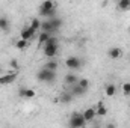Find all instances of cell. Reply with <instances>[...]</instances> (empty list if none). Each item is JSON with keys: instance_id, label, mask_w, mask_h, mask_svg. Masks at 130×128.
I'll return each instance as SVG.
<instances>
[{"instance_id": "cell-1", "label": "cell", "mask_w": 130, "mask_h": 128, "mask_svg": "<svg viewBox=\"0 0 130 128\" xmlns=\"http://www.w3.org/2000/svg\"><path fill=\"white\" fill-rule=\"evenodd\" d=\"M36 78L42 83H47V84H52L55 83L56 80V71H52V69H47V68H41L38 72H36Z\"/></svg>"}, {"instance_id": "cell-2", "label": "cell", "mask_w": 130, "mask_h": 128, "mask_svg": "<svg viewBox=\"0 0 130 128\" xmlns=\"http://www.w3.org/2000/svg\"><path fill=\"white\" fill-rule=\"evenodd\" d=\"M68 125L71 128H83L88 125L86 119L83 118V113L80 112H74L71 116H70V121H68Z\"/></svg>"}, {"instance_id": "cell-3", "label": "cell", "mask_w": 130, "mask_h": 128, "mask_svg": "<svg viewBox=\"0 0 130 128\" xmlns=\"http://www.w3.org/2000/svg\"><path fill=\"white\" fill-rule=\"evenodd\" d=\"M42 51L47 59H53L59 53V44H45L42 45Z\"/></svg>"}, {"instance_id": "cell-4", "label": "cell", "mask_w": 130, "mask_h": 128, "mask_svg": "<svg viewBox=\"0 0 130 128\" xmlns=\"http://www.w3.org/2000/svg\"><path fill=\"white\" fill-rule=\"evenodd\" d=\"M65 66H67L68 69H71V71H77V69H80V66H82V60H80L77 56H70V57H67V60H65Z\"/></svg>"}, {"instance_id": "cell-5", "label": "cell", "mask_w": 130, "mask_h": 128, "mask_svg": "<svg viewBox=\"0 0 130 128\" xmlns=\"http://www.w3.org/2000/svg\"><path fill=\"white\" fill-rule=\"evenodd\" d=\"M17 74H18V71L17 72H8V74L0 75V84H11V83H14L17 80Z\"/></svg>"}, {"instance_id": "cell-6", "label": "cell", "mask_w": 130, "mask_h": 128, "mask_svg": "<svg viewBox=\"0 0 130 128\" xmlns=\"http://www.w3.org/2000/svg\"><path fill=\"white\" fill-rule=\"evenodd\" d=\"M35 33H36V30H35L33 27H30V26H26V27H23V29H21V32H20V38L30 41L33 36H35Z\"/></svg>"}, {"instance_id": "cell-7", "label": "cell", "mask_w": 130, "mask_h": 128, "mask_svg": "<svg viewBox=\"0 0 130 128\" xmlns=\"http://www.w3.org/2000/svg\"><path fill=\"white\" fill-rule=\"evenodd\" d=\"M121 56H123V50L118 48V47H110V48L107 50V57L112 59V60H117V59H120Z\"/></svg>"}, {"instance_id": "cell-8", "label": "cell", "mask_w": 130, "mask_h": 128, "mask_svg": "<svg viewBox=\"0 0 130 128\" xmlns=\"http://www.w3.org/2000/svg\"><path fill=\"white\" fill-rule=\"evenodd\" d=\"M70 92H71L74 96H83L86 92H88V89H85V88L79 86L77 83H74V84H71V86H70Z\"/></svg>"}, {"instance_id": "cell-9", "label": "cell", "mask_w": 130, "mask_h": 128, "mask_svg": "<svg viewBox=\"0 0 130 128\" xmlns=\"http://www.w3.org/2000/svg\"><path fill=\"white\" fill-rule=\"evenodd\" d=\"M83 118L86 119V122L89 124V122H92L95 118H97V113H95V109L94 107H88L85 112H83Z\"/></svg>"}, {"instance_id": "cell-10", "label": "cell", "mask_w": 130, "mask_h": 128, "mask_svg": "<svg viewBox=\"0 0 130 128\" xmlns=\"http://www.w3.org/2000/svg\"><path fill=\"white\" fill-rule=\"evenodd\" d=\"M117 9L120 12H129L130 11V0H118L117 2Z\"/></svg>"}, {"instance_id": "cell-11", "label": "cell", "mask_w": 130, "mask_h": 128, "mask_svg": "<svg viewBox=\"0 0 130 128\" xmlns=\"http://www.w3.org/2000/svg\"><path fill=\"white\" fill-rule=\"evenodd\" d=\"M74 99V95L70 92V91H65V92H62L61 94V96H59V101L62 102V104H68V102H71Z\"/></svg>"}, {"instance_id": "cell-12", "label": "cell", "mask_w": 130, "mask_h": 128, "mask_svg": "<svg viewBox=\"0 0 130 128\" xmlns=\"http://www.w3.org/2000/svg\"><path fill=\"white\" fill-rule=\"evenodd\" d=\"M77 80H79V77L76 75V74H73V72H70V74H67L64 78V83L65 86H71V84H74V83H77Z\"/></svg>"}, {"instance_id": "cell-13", "label": "cell", "mask_w": 130, "mask_h": 128, "mask_svg": "<svg viewBox=\"0 0 130 128\" xmlns=\"http://www.w3.org/2000/svg\"><path fill=\"white\" fill-rule=\"evenodd\" d=\"M38 14L41 18H53V17H56V6L52 8L50 11H38Z\"/></svg>"}, {"instance_id": "cell-14", "label": "cell", "mask_w": 130, "mask_h": 128, "mask_svg": "<svg viewBox=\"0 0 130 128\" xmlns=\"http://www.w3.org/2000/svg\"><path fill=\"white\" fill-rule=\"evenodd\" d=\"M48 20H50L52 27H53V30H55V32H58V30L62 27V24H64V23H62V20H61L58 15H56V17H53V18H48Z\"/></svg>"}, {"instance_id": "cell-15", "label": "cell", "mask_w": 130, "mask_h": 128, "mask_svg": "<svg viewBox=\"0 0 130 128\" xmlns=\"http://www.w3.org/2000/svg\"><path fill=\"white\" fill-rule=\"evenodd\" d=\"M39 30H42V32H50V33H56L53 30V27H52V23H50V20L48 18H45V20H42V23H41V29Z\"/></svg>"}, {"instance_id": "cell-16", "label": "cell", "mask_w": 130, "mask_h": 128, "mask_svg": "<svg viewBox=\"0 0 130 128\" xmlns=\"http://www.w3.org/2000/svg\"><path fill=\"white\" fill-rule=\"evenodd\" d=\"M50 36H52V33H50V32H42V30H41L39 36H38V44H39V48H41V47H42V45L48 41V38H50Z\"/></svg>"}, {"instance_id": "cell-17", "label": "cell", "mask_w": 130, "mask_h": 128, "mask_svg": "<svg viewBox=\"0 0 130 128\" xmlns=\"http://www.w3.org/2000/svg\"><path fill=\"white\" fill-rule=\"evenodd\" d=\"M9 29H11V21L8 20V17H0V30L9 32Z\"/></svg>"}, {"instance_id": "cell-18", "label": "cell", "mask_w": 130, "mask_h": 128, "mask_svg": "<svg viewBox=\"0 0 130 128\" xmlns=\"http://www.w3.org/2000/svg\"><path fill=\"white\" fill-rule=\"evenodd\" d=\"M18 95L21 96V98H27V99H30V98H33V96L36 95V92H35L33 89H20Z\"/></svg>"}, {"instance_id": "cell-19", "label": "cell", "mask_w": 130, "mask_h": 128, "mask_svg": "<svg viewBox=\"0 0 130 128\" xmlns=\"http://www.w3.org/2000/svg\"><path fill=\"white\" fill-rule=\"evenodd\" d=\"M52 8H55V2L53 0H44V2H41L38 11H50Z\"/></svg>"}, {"instance_id": "cell-20", "label": "cell", "mask_w": 130, "mask_h": 128, "mask_svg": "<svg viewBox=\"0 0 130 128\" xmlns=\"http://www.w3.org/2000/svg\"><path fill=\"white\" fill-rule=\"evenodd\" d=\"M95 113H97V116H106V115H107V109H106V105H104L101 101H98L97 102Z\"/></svg>"}, {"instance_id": "cell-21", "label": "cell", "mask_w": 130, "mask_h": 128, "mask_svg": "<svg viewBox=\"0 0 130 128\" xmlns=\"http://www.w3.org/2000/svg\"><path fill=\"white\" fill-rule=\"evenodd\" d=\"M29 42H30V41L20 38V39H17V42H15V48H17V50H26V48L29 47Z\"/></svg>"}, {"instance_id": "cell-22", "label": "cell", "mask_w": 130, "mask_h": 128, "mask_svg": "<svg viewBox=\"0 0 130 128\" xmlns=\"http://www.w3.org/2000/svg\"><path fill=\"white\" fill-rule=\"evenodd\" d=\"M104 94H106V96H115V94H117V86L113 83H109L104 88Z\"/></svg>"}, {"instance_id": "cell-23", "label": "cell", "mask_w": 130, "mask_h": 128, "mask_svg": "<svg viewBox=\"0 0 130 128\" xmlns=\"http://www.w3.org/2000/svg\"><path fill=\"white\" fill-rule=\"evenodd\" d=\"M41 23H42V20H39L38 17H35V18H32V20H30V24H29V26H30V27H33V29L38 32V30L41 29Z\"/></svg>"}, {"instance_id": "cell-24", "label": "cell", "mask_w": 130, "mask_h": 128, "mask_svg": "<svg viewBox=\"0 0 130 128\" xmlns=\"http://www.w3.org/2000/svg\"><path fill=\"white\" fill-rule=\"evenodd\" d=\"M58 66H59V63H58L56 60H53V59H48V62L44 65V68L52 69V71H56V69H58Z\"/></svg>"}, {"instance_id": "cell-25", "label": "cell", "mask_w": 130, "mask_h": 128, "mask_svg": "<svg viewBox=\"0 0 130 128\" xmlns=\"http://www.w3.org/2000/svg\"><path fill=\"white\" fill-rule=\"evenodd\" d=\"M77 84L82 86V88H85V89H89V86H91V83H89L88 78H79L77 80Z\"/></svg>"}, {"instance_id": "cell-26", "label": "cell", "mask_w": 130, "mask_h": 128, "mask_svg": "<svg viewBox=\"0 0 130 128\" xmlns=\"http://www.w3.org/2000/svg\"><path fill=\"white\" fill-rule=\"evenodd\" d=\"M121 89H123V94H124L126 96H129V95H130V83H129V81H127V83H124Z\"/></svg>"}, {"instance_id": "cell-27", "label": "cell", "mask_w": 130, "mask_h": 128, "mask_svg": "<svg viewBox=\"0 0 130 128\" xmlns=\"http://www.w3.org/2000/svg\"><path fill=\"white\" fill-rule=\"evenodd\" d=\"M9 65H11V68H12V69H15V71H18V68H20V63H18V60H17V59H12V60L9 62Z\"/></svg>"}, {"instance_id": "cell-28", "label": "cell", "mask_w": 130, "mask_h": 128, "mask_svg": "<svg viewBox=\"0 0 130 128\" xmlns=\"http://www.w3.org/2000/svg\"><path fill=\"white\" fill-rule=\"evenodd\" d=\"M127 32H129V33H130V26H129V27H127Z\"/></svg>"}, {"instance_id": "cell-29", "label": "cell", "mask_w": 130, "mask_h": 128, "mask_svg": "<svg viewBox=\"0 0 130 128\" xmlns=\"http://www.w3.org/2000/svg\"><path fill=\"white\" fill-rule=\"evenodd\" d=\"M0 72H2V66H0Z\"/></svg>"}, {"instance_id": "cell-30", "label": "cell", "mask_w": 130, "mask_h": 128, "mask_svg": "<svg viewBox=\"0 0 130 128\" xmlns=\"http://www.w3.org/2000/svg\"><path fill=\"white\" fill-rule=\"evenodd\" d=\"M73 2H77V0H73Z\"/></svg>"}]
</instances>
